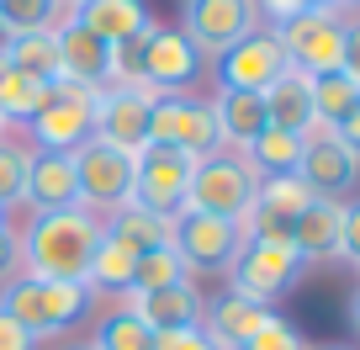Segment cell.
I'll list each match as a JSON object with an SVG mask.
<instances>
[{"label":"cell","mask_w":360,"mask_h":350,"mask_svg":"<svg viewBox=\"0 0 360 350\" xmlns=\"http://www.w3.org/2000/svg\"><path fill=\"white\" fill-rule=\"evenodd\" d=\"M180 32L196 43L202 58H217L233 43H244L249 32H259V11L255 0H186Z\"/></svg>","instance_id":"7c38bea8"},{"label":"cell","mask_w":360,"mask_h":350,"mask_svg":"<svg viewBox=\"0 0 360 350\" xmlns=\"http://www.w3.org/2000/svg\"><path fill=\"white\" fill-rule=\"evenodd\" d=\"M133 265H138L133 249H127L122 239L101 234V244H96V255H90L85 287H90V292H112V297H122L127 287H133Z\"/></svg>","instance_id":"484cf974"},{"label":"cell","mask_w":360,"mask_h":350,"mask_svg":"<svg viewBox=\"0 0 360 350\" xmlns=\"http://www.w3.org/2000/svg\"><path fill=\"white\" fill-rule=\"evenodd\" d=\"M48 91H53V85L16 75V69L6 64V54H0V117H6V123H32V117L43 112Z\"/></svg>","instance_id":"83f0119b"},{"label":"cell","mask_w":360,"mask_h":350,"mask_svg":"<svg viewBox=\"0 0 360 350\" xmlns=\"http://www.w3.org/2000/svg\"><path fill=\"white\" fill-rule=\"evenodd\" d=\"M90 345H96V350H154V329H148L138 313H127V308L117 303L112 313L96 324Z\"/></svg>","instance_id":"4dcf8cb0"},{"label":"cell","mask_w":360,"mask_h":350,"mask_svg":"<svg viewBox=\"0 0 360 350\" xmlns=\"http://www.w3.org/2000/svg\"><path fill=\"white\" fill-rule=\"evenodd\" d=\"M238 350H307V339H302V329H297L292 318L270 313V318H265V324H259Z\"/></svg>","instance_id":"e575fe53"},{"label":"cell","mask_w":360,"mask_h":350,"mask_svg":"<svg viewBox=\"0 0 360 350\" xmlns=\"http://www.w3.org/2000/svg\"><path fill=\"white\" fill-rule=\"evenodd\" d=\"M75 186H79V207L96 218H112L117 207L133 202V154H122V149L101 144V138H85V144L75 149Z\"/></svg>","instance_id":"5b68a950"},{"label":"cell","mask_w":360,"mask_h":350,"mask_svg":"<svg viewBox=\"0 0 360 350\" xmlns=\"http://www.w3.org/2000/svg\"><path fill=\"white\" fill-rule=\"evenodd\" d=\"M154 350H223V345H217L202 324H191V329H159Z\"/></svg>","instance_id":"d590c367"},{"label":"cell","mask_w":360,"mask_h":350,"mask_svg":"<svg viewBox=\"0 0 360 350\" xmlns=\"http://www.w3.org/2000/svg\"><path fill=\"white\" fill-rule=\"evenodd\" d=\"M117 303H122L127 313H138L159 335V329H191V324H202L207 297L196 292L191 282H180V287H159V292H122Z\"/></svg>","instance_id":"ac0fdd59"},{"label":"cell","mask_w":360,"mask_h":350,"mask_svg":"<svg viewBox=\"0 0 360 350\" xmlns=\"http://www.w3.org/2000/svg\"><path fill=\"white\" fill-rule=\"evenodd\" d=\"M159 96L148 85H106L101 101H96V138L122 154H143L148 149V112H154Z\"/></svg>","instance_id":"5bb4252c"},{"label":"cell","mask_w":360,"mask_h":350,"mask_svg":"<svg viewBox=\"0 0 360 350\" xmlns=\"http://www.w3.org/2000/svg\"><path fill=\"white\" fill-rule=\"evenodd\" d=\"M106 234L122 239L133 255H148V249L169 244V218H159V213H148V207L127 202V207H117V213L106 218Z\"/></svg>","instance_id":"4316f807"},{"label":"cell","mask_w":360,"mask_h":350,"mask_svg":"<svg viewBox=\"0 0 360 350\" xmlns=\"http://www.w3.org/2000/svg\"><path fill=\"white\" fill-rule=\"evenodd\" d=\"M286 69H292V64H286V48H281L276 32H249L244 43H233L228 54H217V80H223V91L265 96Z\"/></svg>","instance_id":"9a60e30c"},{"label":"cell","mask_w":360,"mask_h":350,"mask_svg":"<svg viewBox=\"0 0 360 350\" xmlns=\"http://www.w3.org/2000/svg\"><path fill=\"white\" fill-rule=\"evenodd\" d=\"M32 345H37V339L27 335V329L16 324V318H6V313H0V350H32Z\"/></svg>","instance_id":"ab89813d"},{"label":"cell","mask_w":360,"mask_h":350,"mask_svg":"<svg viewBox=\"0 0 360 350\" xmlns=\"http://www.w3.org/2000/svg\"><path fill=\"white\" fill-rule=\"evenodd\" d=\"M339 260H349L360 271V202H345V239H339Z\"/></svg>","instance_id":"f35d334b"},{"label":"cell","mask_w":360,"mask_h":350,"mask_svg":"<svg viewBox=\"0 0 360 350\" xmlns=\"http://www.w3.org/2000/svg\"><path fill=\"white\" fill-rule=\"evenodd\" d=\"M244 154H249V165H255L259 175H292L297 159H302V138H297V133H281V127H265V133H259Z\"/></svg>","instance_id":"1f68e13d"},{"label":"cell","mask_w":360,"mask_h":350,"mask_svg":"<svg viewBox=\"0 0 360 350\" xmlns=\"http://www.w3.org/2000/svg\"><path fill=\"white\" fill-rule=\"evenodd\" d=\"M6 127H11V123H6V117H0V138H6Z\"/></svg>","instance_id":"bcb514c9"},{"label":"cell","mask_w":360,"mask_h":350,"mask_svg":"<svg viewBox=\"0 0 360 350\" xmlns=\"http://www.w3.org/2000/svg\"><path fill=\"white\" fill-rule=\"evenodd\" d=\"M212 117H217V138H223V149H233V154H244V149L270 127L265 96H255V91H223V85H217Z\"/></svg>","instance_id":"44dd1931"},{"label":"cell","mask_w":360,"mask_h":350,"mask_svg":"<svg viewBox=\"0 0 360 350\" xmlns=\"http://www.w3.org/2000/svg\"><path fill=\"white\" fill-rule=\"evenodd\" d=\"M191 170H196V159H186L180 149L148 144L133 165V202L159 218H175L186 207V192H191Z\"/></svg>","instance_id":"8fae6325"},{"label":"cell","mask_w":360,"mask_h":350,"mask_svg":"<svg viewBox=\"0 0 360 350\" xmlns=\"http://www.w3.org/2000/svg\"><path fill=\"white\" fill-rule=\"evenodd\" d=\"M334 138L349 149V154H360V101L345 112V123H334Z\"/></svg>","instance_id":"60d3db41"},{"label":"cell","mask_w":360,"mask_h":350,"mask_svg":"<svg viewBox=\"0 0 360 350\" xmlns=\"http://www.w3.org/2000/svg\"><path fill=\"white\" fill-rule=\"evenodd\" d=\"M339 69H345V75L360 85V22H349V37H345V64H339Z\"/></svg>","instance_id":"b9f144b4"},{"label":"cell","mask_w":360,"mask_h":350,"mask_svg":"<svg viewBox=\"0 0 360 350\" xmlns=\"http://www.w3.org/2000/svg\"><path fill=\"white\" fill-rule=\"evenodd\" d=\"M16 276H27V260H22V234L11 223L0 228V287H11Z\"/></svg>","instance_id":"8d00e7d4"},{"label":"cell","mask_w":360,"mask_h":350,"mask_svg":"<svg viewBox=\"0 0 360 350\" xmlns=\"http://www.w3.org/2000/svg\"><path fill=\"white\" fill-rule=\"evenodd\" d=\"M27 165H32V149L27 144H11V138H0V207L11 213L27 192Z\"/></svg>","instance_id":"836d02e7"},{"label":"cell","mask_w":360,"mask_h":350,"mask_svg":"<svg viewBox=\"0 0 360 350\" xmlns=\"http://www.w3.org/2000/svg\"><path fill=\"white\" fill-rule=\"evenodd\" d=\"M0 228H6V207H0Z\"/></svg>","instance_id":"7dc6e473"},{"label":"cell","mask_w":360,"mask_h":350,"mask_svg":"<svg viewBox=\"0 0 360 350\" xmlns=\"http://www.w3.org/2000/svg\"><path fill=\"white\" fill-rule=\"evenodd\" d=\"M148 144L180 149L186 159L217 154V149H223V138H217L212 101H202V96H159L154 112H148Z\"/></svg>","instance_id":"9c48e42d"},{"label":"cell","mask_w":360,"mask_h":350,"mask_svg":"<svg viewBox=\"0 0 360 350\" xmlns=\"http://www.w3.org/2000/svg\"><path fill=\"white\" fill-rule=\"evenodd\" d=\"M58 350H96L90 339H69V345H58Z\"/></svg>","instance_id":"ee69618b"},{"label":"cell","mask_w":360,"mask_h":350,"mask_svg":"<svg viewBox=\"0 0 360 350\" xmlns=\"http://www.w3.org/2000/svg\"><path fill=\"white\" fill-rule=\"evenodd\" d=\"M101 234H106V218L85 213V207L32 213V223H27V234H22L27 276H37V282H85Z\"/></svg>","instance_id":"6da1fadb"},{"label":"cell","mask_w":360,"mask_h":350,"mask_svg":"<svg viewBox=\"0 0 360 350\" xmlns=\"http://www.w3.org/2000/svg\"><path fill=\"white\" fill-rule=\"evenodd\" d=\"M349 324H355V335H360V287L349 292Z\"/></svg>","instance_id":"7bdbcfd3"},{"label":"cell","mask_w":360,"mask_h":350,"mask_svg":"<svg viewBox=\"0 0 360 350\" xmlns=\"http://www.w3.org/2000/svg\"><path fill=\"white\" fill-rule=\"evenodd\" d=\"M313 202V192L302 186V175H259V192H255V207L244 218V234L249 239H270V244H292V223L297 213Z\"/></svg>","instance_id":"2e32d148"},{"label":"cell","mask_w":360,"mask_h":350,"mask_svg":"<svg viewBox=\"0 0 360 350\" xmlns=\"http://www.w3.org/2000/svg\"><path fill=\"white\" fill-rule=\"evenodd\" d=\"M297 175L313 196H328V202H345L360 186V154H349L334 138V127H313L302 138V159H297Z\"/></svg>","instance_id":"4fadbf2b"},{"label":"cell","mask_w":360,"mask_h":350,"mask_svg":"<svg viewBox=\"0 0 360 350\" xmlns=\"http://www.w3.org/2000/svg\"><path fill=\"white\" fill-rule=\"evenodd\" d=\"M307 271V260L297 255V244H270V239H244L238 260L228 265V292H244L255 303H276L297 287V276Z\"/></svg>","instance_id":"ba28073f"},{"label":"cell","mask_w":360,"mask_h":350,"mask_svg":"<svg viewBox=\"0 0 360 350\" xmlns=\"http://www.w3.org/2000/svg\"><path fill=\"white\" fill-rule=\"evenodd\" d=\"M286 48V64L302 69V75H328V69L345 64V37L349 22L339 16V6H313V11L292 16V22L270 27Z\"/></svg>","instance_id":"8992f818"},{"label":"cell","mask_w":360,"mask_h":350,"mask_svg":"<svg viewBox=\"0 0 360 350\" xmlns=\"http://www.w3.org/2000/svg\"><path fill=\"white\" fill-rule=\"evenodd\" d=\"M265 112H270V127L307 138V133L318 127V117H313V75L286 69V75L265 91Z\"/></svg>","instance_id":"603a6c76"},{"label":"cell","mask_w":360,"mask_h":350,"mask_svg":"<svg viewBox=\"0 0 360 350\" xmlns=\"http://www.w3.org/2000/svg\"><path fill=\"white\" fill-rule=\"evenodd\" d=\"M180 282H191L186 260L175 255V244H159V249H148V255H138L127 292H159V287H180Z\"/></svg>","instance_id":"d6a6232c"},{"label":"cell","mask_w":360,"mask_h":350,"mask_svg":"<svg viewBox=\"0 0 360 350\" xmlns=\"http://www.w3.org/2000/svg\"><path fill=\"white\" fill-rule=\"evenodd\" d=\"M270 313H276V308L255 303V297H244V292H223V297H212V303L202 308V329H207L223 350H238Z\"/></svg>","instance_id":"7402d4cb"},{"label":"cell","mask_w":360,"mask_h":350,"mask_svg":"<svg viewBox=\"0 0 360 350\" xmlns=\"http://www.w3.org/2000/svg\"><path fill=\"white\" fill-rule=\"evenodd\" d=\"M64 6H69V11H75V6H79V0H64Z\"/></svg>","instance_id":"c3c4849f"},{"label":"cell","mask_w":360,"mask_h":350,"mask_svg":"<svg viewBox=\"0 0 360 350\" xmlns=\"http://www.w3.org/2000/svg\"><path fill=\"white\" fill-rule=\"evenodd\" d=\"M53 37H58V80L106 91V58H112V48H106L96 32H85V27L75 22V11L53 27Z\"/></svg>","instance_id":"e0dca14e"},{"label":"cell","mask_w":360,"mask_h":350,"mask_svg":"<svg viewBox=\"0 0 360 350\" xmlns=\"http://www.w3.org/2000/svg\"><path fill=\"white\" fill-rule=\"evenodd\" d=\"M360 101V85L345 75V69H328V75H313V117L318 127L345 123V112Z\"/></svg>","instance_id":"f546056e"},{"label":"cell","mask_w":360,"mask_h":350,"mask_svg":"<svg viewBox=\"0 0 360 350\" xmlns=\"http://www.w3.org/2000/svg\"><path fill=\"white\" fill-rule=\"evenodd\" d=\"M22 202L32 207V213H64V207H79L75 159H69V154H43V149H32Z\"/></svg>","instance_id":"ffe728a7"},{"label":"cell","mask_w":360,"mask_h":350,"mask_svg":"<svg viewBox=\"0 0 360 350\" xmlns=\"http://www.w3.org/2000/svg\"><path fill=\"white\" fill-rule=\"evenodd\" d=\"M307 350H349V345H307Z\"/></svg>","instance_id":"f6af8a7d"},{"label":"cell","mask_w":360,"mask_h":350,"mask_svg":"<svg viewBox=\"0 0 360 350\" xmlns=\"http://www.w3.org/2000/svg\"><path fill=\"white\" fill-rule=\"evenodd\" d=\"M6 64L27 80H43V85H58V37L53 32H22V37H6Z\"/></svg>","instance_id":"d4e9b609"},{"label":"cell","mask_w":360,"mask_h":350,"mask_svg":"<svg viewBox=\"0 0 360 350\" xmlns=\"http://www.w3.org/2000/svg\"><path fill=\"white\" fill-rule=\"evenodd\" d=\"M90 287L85 282H37V276H16L11 287H0V313L16 318L32 339H48L58 329L79 324L90 313Z\"/></svg>","instance_id":"7a4b0ae2"},{"label":"cell","mask_w":360,"mask_h":350,"mask_svg":"<svg viewBox=\"0 0 360 350\" xmlns=\"http://www.w3.org/2000/svg\"><path fill=\"white\" fill-rule=\"evenodd\" d=\"M69 16L64 0H0V32L22 37V32H53Z\"/></svg>","instance_id":"f1b7e54d"},{"label":"cell","mask_w":360,"mask_h":350,"mask_svg":"<svg viewBox=\"0 0 360 350\" xmlns=\"http://www.w3.org/2000/svg\"><path fill=\"white\" fill-rule=\"evenodd\" d=\"M244 223H228V218H207V213H175L169 218V244L186 260L191 276H228V265L244 249Z\"/></svg>","instance_id":"52a82bcc"},{"label":"cell","mask_w":360,"mask_h":350,"mask_svg":"<svg viewBox=\"0 0 360 350\" xmlns=\"http://www.w3.org/2000/svg\"><path fill=\"white\" fill-rule=\"evenodd\" d=\"M339 239H345V202H328V196H313L292 223V244L307 265L339 260Z\"/></svg>","instance_id":"d6986e66"},{"label":"cell","mask_w":360,"mask_h":350,"mask_svg":"<svg viewBox=\"0 0 360 350\" xmlns=\"http://www.w3.org/2000/svg\"><path fill=\"white\" fill-rule=\"evenodd\" d=\"M96 101H101V91L75 85V80H58L53 91H48L43 112L27 123L32 144L43 154H75L85 138H96Z\"/></svg>","instance_id":"277c9868"},{"label":"cell","mask_w":360,"mask_h":350,"mask_svg":"<svg viewBox=\"0 0 360 350\" xmlns=\"http://www.w3.org/2000/svg\"><path fill=\"white\" fill-rule=\"evenodd\" d=\"M313 6H339V0H255V11L270 16L276 27L292 22V16H302V11H313Z\"/></svg>","instance_id":"74e56055"},{"label":"cell","mask_w":360,"mask_h":350,"mask_svg":"<svg viewBox=\"0 0 360 350\" xmlns=\"http://www.w3.org/2000/svg\"><path fill=\"white\" fill-rule=\"evenodd\" d=\"M202 75V54L180 27H143V64H138V80H143L154 96H186V85Z\"/></svg>","instance_id":"30bf717a"},{"label":"cell","mask_w":360,"mask_h":350,"mask_svg":"<svg viewBox=\"0 0 360 350\" xmlns=\"http://www.w3.org/2000/svg\"><path fill=\"white\" fill-rule=\"evenodd\" d=\"M255 192H259V170L249 165V154L217 149V154L196 159L191 192H186V207H180V213H207V218L244 223L249 207H255Z\"/></svg>","instance_id":"3957f363"},{"label":"cell","mask_w":360,"mask_h":350,"mask_svg":"<svg viewBox=\"0 0 360 350\" xmlns=\"http://www.w3.org/2000/svg\"><path fill=\"white\" fill-rule=\"evenodd\" d=\"M75 22L85 32H96L106 48H117V43H127V37H138L148 27V6L143 0H79Z\"/></svg>","instance_id":"cb8c5ba5"},{"label":"cell","mask_w":360,"mask_h":350,"mask_svg":"<svg viewBox=\"0 0 360 350\" xmlns=\"http://www.w3.org/2000/svg\"><path fill=\"white\" fill-rule=\"evenodd\" d=\"M339 6H349V0H339Z\"/></svg>","instance_id":"681fc988"}]
</instances>
